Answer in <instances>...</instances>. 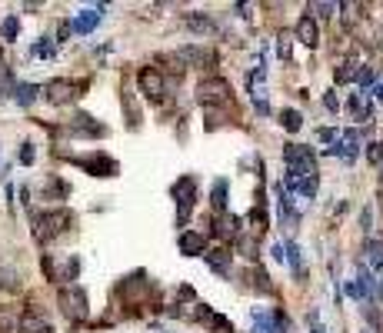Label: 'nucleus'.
I'll return each instance as SVG.
<instances>
[{
    "label": "nucleus",
    "mask_w": 383,
    "mask_h": 333,
    "mask_svg": "<svg viewBox=\"0 0 383 333\" xmlns=\"http://www.w3.org/2000/svg\"><path fill=\"white\" fill-rule=\"evenodd\" d=\"M74 227V213L70 210H47V213H37L34 217V234H37V240H54L60 234H67Z\"/></svg>",
    "instance_id": "f257e3e1"
},
{
    "label": "nucleus",
    "mask_w": 383,
    "mask_h": 333,
    "mask_svg": "<svg viewBox=\"0 0 383 333\" xmlns=\"http://www.w3.org/2000/svg\"><path fill=\"white\" fill-rule=\"evenodd\" d=\"M57 303H60V314L67 316L70 323H80V320L87 316V310H90L87 290H84V287H77V283H67V287H60Z\"/></svg>",
    "instance_id": "f03ea898"
},
{
    "label": "nucleus",
    "mask_w": 383,
    "mask_h": 333,
    "mask_svg": "<svg viewBox=\"0 0 383 333\" xmlns=\"http://www.w3.org/2000/svg\"><path fill=\"white\" fill-rule=\"evenodd\" d=\"M230 87L227 77H204L200 84H197V104H204V107H224L230 104Z\"/></svg>",
    "instance_id": "7ed1b4c3"
},
{
    "label": "nucleus",
    "mask_w": 383,
    "mask_h": 333,
    "mask_svg": "<svg viewBox=\"0 0 383 333\" xmlns=\"http://www.w3.org/2000/svg\"><path fill=\"white\" fill-rule=\"evenodd\" d=\"M284 164L290 177H317V157L304 144H287L284 147Z\"/></svg>",
    "instance_id": "20e7f679"
},
{
    "label": "nucleus",
    "mask_w": 383,
    "mask_h": 333,
    "mask_svg": "<svg viewBox=\"0 0 383 333\" xmlns=\"http://www.w3.org/2000/svg\"><path fill=\"white\" fill-rule=\"evenodd\" d=\"M170 197H173V204H177V223H187L193 204H197V177H190V173L180 177L170 187Z\"/></svg>",
    "instance_id": "39448f33"
},
{
    "label": "nucleus",
    "mask_w": 383,
    "mask_h": 333,
    "mask_svg": "<svg viewBox=\"0 0 383 333\" xmlns=\"http://www.w3.org/2000/svg\"><path fill=\"white\" fill-rule=\"evenodd\" d=\"M137 87H140V93L150 100V104H164L167 100V77L160 74L157 67H144L140 74H137Z\"/></svg>",
    "instance_id": "423d86ee"
},
{
    "label": "nucleus",
    "mask_w": 383,
    "mask_h": 333,
    "mask_svg": "<svg viewBox=\"0 0 383 333\" xmlns=\"http://www.w3.org/2000/svg\"><path fill=\"white\" fill-rule=\"evenodd\" d=\"M80 91H84V84H77V80H50L47 87H43V97L54 104V107H63V104H74L77 97H80Z\"/></svg>",
    "instance_id": "0eeeda50"
},
{
    "label": "nucleus",
    "mask_w": 383,
    "mask_h": 333,
    "mask_svg": "<svg viewBox=\"0 0 383 333\" xmlns=\"http://www.w3.org/2000/svg\"><path fill=\"white\" fill-rule=\"evenodd\" d=\"M330 153H337L344 164H353V160H357V153H360V130H357V127L344 130V137L330 147Z\"/></svg>",
    "instance_id": "6e6552de"
},
{
    "label": "nucleus",
    "mask_w": 383,
    "mask_h": 333,
    "mask_svg": "<svg viewBox=\"0 0 383 333\" xmlns=\"http://www.w3.org/2000/svg\"><path fill=\"white\" fill-rule=\"evenodd\" d=\"M120 296L127 300V303H140L144 296L150 294V280H144V274H134V277H127V280H120Z\"/></svg>",
    "instance_id": "1a4fd4ad"
},
{
    "label": "nucleus",
    "mask_w": 383,
    "mask_h": 333,
    "mask_svg": "<svg viewBox=\"0 0 383 333\" xmlns=\"http://www.w3.org/2000/svg\"><path fill=\"white\" fill-rule=\"evenodd\" d=\"M67 133L70 137H107V127L97 124L94 117H87V113H77L74 120L67 124Z\"/></svg>",
    "instance_id": "9d476101"
},
{
    "label": "nucleus",
    "mask_w": 383,
    "mask_h": 333,
    "mask_svg": "<svg viewBox=\"0 0 383 333\" xmlns=\"http://www.w3.org/2000/svg\"><path fill=\"white\" fill-rule=\"evenodd\" d=\"M77 164L84 166L87 173H94V177H114L117 173V160L107 157V153H90V157H84V160H77Z\"/></svg>",
    "instance_id": "9b49d317"
},
{
    "label": "nucleus",
    "mask_w": 383,
    "mask_h": 333,
    "mask_svg": "<svg viewBox=\"0 0 383 333\" xmlns=\"http://www.w3.org/2000/svg\"><path fill=\"white\" fill-rule=\"evenodd\" d=\"M177 60H180V64H187V67H204V64H217V54L207 50V47L190 44V47H180V50H177Z\"/></svg>",
    "instance_id": "f8f14e48"
},
{
    "label": "nucleus",
    "mask_w": 383,
    "mask_h": 333,
    "mask_svg": "<svg viewBox=\"0 0 383 333\" xmlns=\"http://www.w3.org/2000/svg\"><path fill=\"white\" fill-rule=\"evenodd\" d=\"M180 254H187V257H204V254H207V237L197 234V230H184V234H180Z\"/></svg>",
    "instance_id": "ddd939ff"
},
{
    "label": "nucleus",
    "mask_w": 383,
    "mask_h": 333,
    "mask_svg": "<svg viewBox=\"0 0 383 333\" xmlns=\"http://www.w3.org/2000/svg\"><path fill=\"white\" fill-rule=\"evenodd\" d=\"M100 20H104V7H87V10H80V14H77L70 27H74L77 34H90V30H97V23H100Z\"/></svg>",
    "instance_id": "4468645a"
},
{
    "label": "nucleus",
    "mask_w": 383,
    "mask_h": 333,
    "mask_svg": "<svg viewBox=\"0 0 383 333\" xmlns=\"http://www.w3.org/2000/svg\"><path fill=\"white\" fill-rule=\"evenodd\" d=\"M297 40H300L304 47H310V50H313V47L320 44V30H317V20L310 17V14H304V17L297 20Z\"/></svg>",
    "instance_id": "2eb2a0df"
},
{
    "label": "nucleus",
    "mask_w": 383,
    "mask_h": 333,
    "mask_svg": "<svg viewBox=\"0 0 383 333\" xmlns=\"http://www.w3.org/2000/svg\"><path fill=\"white\" fill-rule=\"evenodd\" d=\"M20 333H54V327H50V320H43L37 310H27V314L20 316Z\"/></svg>",
    "instance_id": "dca6fc26"
},
{
    "label": "nucleus",
    "mask_w": 383,
    "mask_h": 333,
    "mask_svg": "<svg viewBox=\"0 0 383 333\" xmlns=\"http://www.w3.org/2000/svg\"><path fill=\"white\" fill-rule=\"evenodd\" d=\"M237 227H240L237 217H230V213H217V217H213L210 234H213V237H220V240H227V237H237Z\"/></svg>",
    "instance_id": "f3484780"
},
{
    "label": "nucleus",
    "mask_w": 383,
    "mask_h": 333,
    "mask_svg": "<svg viewBox=\"0 0 383 333\" xmlns=\"http://www.w3.org/2000/svg\"><path fill=\"white\" fill-rule=\"evenodd\" d=\"M204 260L213 267V274H217V277H227V274H230V250H224V247L207 250V254H204Z\"/></svg>",
    "instance_id": "a211bd4d"
},
{
    "label": "nucleus",
    "mask_w": 383,
    "mask_h": 333,
    "mask_svg": "<svg viewBox=\"0 0 383 333\" xmlns=\"http://www.w3.org/2000/svg\"><path fill=\"white\" fill-rule=\"evenodd\" d=\"M353 283H357V294H360V303H364V300H373V290H377V283H373V274L366 270L364 263L357 267V280H353Z\"/></svg>",
    "instance_id": "6ab92c4d"
},
{
    "label": "nucleus",
    "mask_w": 383,
    "mask_h": 333,
    "mask_svg": "<svg viewBox=\"0 0 383 333\" xmlns=\"http://www.w3.org/2000/svg\"><path fill=\"white\" fill-rule=\"evenodd\" d=\"M187 27H190L193 34H217V23H213L210 14H187Z\"/></svg>",
    "instance_id": "aec40b11"
},
{
    "label": "nucleus",
    "mask_w": 383,
    "mask_h": 333,
    "mask_svg": "<svg viewBox=\"0 0 383 333\" xmlns=\"http://www.w3.org/2000/svg\"><path fill=\"white\" fill-rule=\"evenodd\" d=\"M247 277H250V287L257 290V294H273V283H270V277H267V270L257 263V267H250L247 270Z\"/></svg>",
    "instance_id": "412c9836"
},
{
    "label": "nucleus",
    "mask_w": 383,
    "mask_h": 333,
    "mask_svg": "<svg viewBox=\"0 0 383 333\" xmlns=\"http://www.w3.org/2000/svg\"><path fill=\"white\" fill-rule=\"evenodd\" d=\"M364 254H366V263L364 267H373V270H383V240H370L364 243Z\"/></svg>",
    "instance_id": "4be33fe9"
},
{
    "label": "nucleus",
    "mask_w": 383,
    "mask_h": 333,
    "mask_svg": "<svg viewBox=\"0 0 383 333\" xmlns=\"http://www.w3.org/2000/svg\"><path fill=\"white\" fill-rule=\"evenodd\" d=\"M284 260L290 263V270H293L297 277H304V254H300V247H297L293 240L284 243Z\"/></svg>",
    "instance_id": "5701e85b"
},
{
    "label": "nucleus",
    "mask_w": 383,
    "mask_h": 333,
    "mask_svg": "<svg viewBox=\"0 0 383 333\" xmlns=\"http://www.w3.org/2000/svg\"><path fill=\"white\" fill-rule=\"evenodd\" d=\"M10 97L17 100L20 107H30V104H34V100H37V97H40V87H37V84H17V87H14V93H10Z\"/></svg>",
    "instance_id": "b1692460"
},
{
    "label": "nucleus",
    "mask_w": 383,
    "mask_h": 333,
    "mask_svg": "<svg viewBox=\"0 0 383 333\" xmlns=\"http://www.w3.org/2000/svg\"><path fill=\"white\" fill-rule=\"evenodd\" d=\"M253 330L257 333H280V327H277L273 314H267V310H253Z\"/></svg>",
    "instance_id": "393cba45"
},
{
    "label": "nucleus",
    "mask_w": 383,
    "mask_h": 333,
    "mask_svg": "<svg viewBox=\"0 0 383 333\" xmlns=\"http://www.w3.org/2000/svg\"><path fill=\"white\" fill-rule=\"evenodd\" d=\"M227 190H230L227 180H217V184H213L210 204H213V210H217V213H227Z\"/></svg>",
    "instance_id": "a878e982"
},
{
    "label": "nucleus",
    "mask_w": 383,
    "mask_h": 333,
    "mask_svg": "<svg viewBox=\"0 0 383 333\" xmlns=\"http://www.w3.org/2000/svg\"><path fill=\"white\" fill-rule=\"evenodd\" d=\"M17 34H20V20L14 17V14H7V17H3V23H0V40H3V44H14V40H17Z\"/></svg>",
    "instance_id": "bb28decb"
},
{
    "label": "nucleus",
    "mask_w": 383,
    "mask_h": 333,
    "mask_svg": "<svg viewBox=\"0 0 383 333\" xmlns=\"http://www.w3.org/2000/svg\"><path fill=\"white\" fill-rule=\"evenodd\" d=\"M280 124H284V130H287V133H297V130L304 127V117H300V111L287 107V111L280 113Z\"/></svg>",
    "instance_id": "cd10ccee"
},
{
    "label": "nucleus",
    "mask_w": 383,
    "mask_h": 333,
    "mask_svg": "<svg viewBox=\"0 0 383 333\" xmlns=\"http://www.w3.org/2000/svg\"><path fill=\"white\" fill-rule=\"evenodd\" d=\"M34 57H43V60H50V57L57 54V40H50V37H40L37 44H34V50H30Z\"/></svg>",
    "instance_id": "c85d7f7f"
},
{
    "label": "nucleus",
    "mask_w": 383,
    "mask_h": 333,
    "mask_svg": "<svg viewBox=\"0 0 383 333\" xmlns=\"http://www.w3.org/2000/svg\"><path fill=\"white\" fill-rule=\"evenodd\" d=\"M124 111H127V124H130V130H137L140 127V111H137V104H134V93L130 91H124Z\"/></svg>",
    "instance_id": "c756f323"
},
{
    "label": "nucleus",
    "mask_w": 383,
    "mask_h": 333,
    "mask_svg": "<svg viewBox=\"0 0 383 333\" xmlns=\"http://www.w3.org/2000/svg\"><path fill=\"white\" fill-rule=\"evenodd\" d=\"M237 250H240V254H244V257H257V237H253V234H240V237H237Z\"/></svg>",
    "instance_id": "7c9ffc66"
},
{
    "label": "nucleus",
    "mask_w": 383,
    "mask_h": 333,
    "mask_svg": "<svg viewBox=\"0 0 383 333\" xmlns=\"http://www.w3.org/2000/svg\"><path fill=\"white\" fill-rule=\"evenodd\" d=\"M346 111L353 113V120H370V107H366L364 100H360V93H357V97H350Z\"/></svg>",
    "instance_id": "2f4dec72"
},
{
    "label": "nucleus",
    "mask_w": 383,
    "mask_h": 333,
    "mask_svg": "<svg viewBox=\"0 0 383 333\" xmlns=\"http://www.w3.org/2000/svg\"><path fill=\"white\" fill-rule=\"evenodd\" d=\"M17 327V314H14V307H0V333H10Z\"/></svg>",
    "instance_id": "473e14b6"
},
{
    "label": "nucleus",
    "mask_w": 383,
    "mask_h": 333,
    "mask_svg": "<svg viewBox=\"0 0 383 333\" xmlns=\"http://www.w3.org/2000/svg\"><path fill=\"white\" fill-rule=\"evenodd\" d=\"M207 323H210V330H213V333H233V323H230L227 316L213 314V310H210V316H207Z\"/></svg>",
    "instance_id": "72a5a7b5"
},
{
    "label": "nucleus",
    "mask_w": 383,
    "mask_h": 333,
    "mask_svg": "<svg viewBox=\"0 0 383 333\" xmlns=\"http://www.w3.org/2000/svg\"><path fill=\"white\" fill-rule=\"evenodd\" d=\"M357 74H360V67L353 60H346L344 67L337 70V84H350V80H357Z\"/></svg>",
    "instance_id": "f704fd0d"
},
{
    "label": "nucleus",
    "mask_w": 383,
    "mask_h": 333,
    "mask_svg": "<svg viewBox=\"0 0 383 333\" xmlns=\"http://www.w3.org/2000/svg\"><path fill=\"white\" fill-rule=\"evenodd\" d=\"M0 287H3V290H17V287H20L17 274H14V270H3V267H0Z\"/></svg>",
    "instance_id": "c9c22d12"
},
{
    "label": "nucleus",
    "mask_w": 383,
    "mask_h": 333,
    "mask_svg": "<svg viewBox=\"0 0 383 333\" xmlns=\"http://www.w3.org/2000/svg\"><path fill=\"white\" fill-rule=\"evenodd\" d=\"M306 327H310V333H326L324 320H320V310H310V314H306Z\"/></svg>",
    "instance_id": "e433bc0d"
},
{
    "label": "nucleus",
    "mask_w": 383,
    "mask_h": 333,
    "mask_svg": "<svg viewBox=\"0 0 383 333\" xmlns=\"http://www.w3.org/2000/svg\"><path fill=\"white\" fill-rule=\"evenodd\" d=\"M366 160H370V164H383V140H373V144L366 147Z\"/></svg>",
    "instance_id": "4c0bfd02"
},
{
    "label": "nucleus",
    "mask_w": 383,
    "mask_h": 333,
    "mask_svg": "<svg viewBox=\"0 0 383 333\" xmlns=\"http://www.w3.org/2000/svg\"><path fill=\"white\" fill-rule=\"evenodd\" d=\"M310 10H313L317 17H330V14L337 10V3H310V7H306V14H310Z\"/></svg>",
    "instance_id": "58836bf2"
},
{
    "label": "nucleus",
    "mask_w": 383,
    "mask_h": 333,
    "mask_svg": "<svg viewBox=\"0 0 383 333\" xmlns=\"http://www.w3.org/2000/svg\"><path fill=\"white\" fill-rule=\"evenodd\" d=\"M34 157H37V153H34V144H23V147H20V164L23 166L34 164Z\"/></svg>",
    "instance_id": "ea45409f"
},
{
    "label": "nucleus",
    "mask_w": 383,
    "mask_h": 333,
    "mask_svg": "<svg viewBox=\"0 0 383 333\" xmlns=\"http://www.w3.org/2000/svg\"><path fill=\"white\" fill-rule=\"evenodd\" d=\"M277 54H280V60H290V37L287 34H280V40H277Z\"/></svg>",
    "instance_id": "a19ab883"
},
{
    "label": "nucleus",
    "mask_w": 383,
    "mask_h": 333,
    "mask_svg": "<svg viewBox=\"0 0 383 333\" xmlns=\"http://www.w3.org/2000/svg\"><path fill=\"white\" fill-rule=\"evenodd\" d=\"M357 84H360V91H364V87H370V84H373V70H370V67H360V74H357Z\"/></svg>",
    "instance_id": "79ce46f5"
},
{
    "label": "nucleus",
    "mask_w": 383,
    "mask_h": 333,
    "mask_svg": "<svg viewBox=\"0 0 383 333\" xmlns=\"http://www.w3.org/2000/svg\"><path fill=\"white\" fill-rule=\"evenodd\" d=\"M324 107H326L330 113H337V111H340V100H337V93H333V91L324 93Z\"/></svg>",
    "instance_id": "37998d69"
},
{
    "label": "nucleus",
    "mask_w": 383,
    "mask_h": 333,
    "mask_svg": "<svg viewBox=\"0 0 383 333\" xmlns=\"http://www.w3.org/2000/svg\"><path fill=\"white\" fill-rule=\"evenodd\" d=\"M320 140H324V144H337L340 137H337V130H333V127H324V130H320Z\"/></svg>",
    "instance_id": "c03bdc74"
},
{
    "label": "nucleus",
    "mask_w": 383,
    "mask_h": 333,
    "mask_svg": "<svg viewBox=\"0 0 383 333\" xmlns=\"http://www.w3.org/2000/svg\"><path fill=\"white\" fill-rule=\"evenodd\" d=\"M270 254H273L277 263H284V243H273V250H270Z\"/></svg>",
    "instance_id": "a18cd8bd"
},
{
    "label": "nucleus",
    "mask_w": 383,
    "mask_h": 333,
    "mask_svg": "<svg viewBox=\"0 0 383 333\" xmlns=\"http://www.w3.org/2000/svg\"><path fill=\"white\" fill-rule=\"evenodd\" d=\"M360 223H364V234H370V210H364V217H360Z\"/></svg>",
    "instance_id": "49530a36"
},
{
    "label": "nucleus",
    "mask_w": 383,
    "mask_h": 333,
    "mask_svg": "<svg viewBox=\"0 0 383 333\" xmlns=\"http://www.w3.org/2000/svg\"><path fill=\"white\" fill-rule=\"evenodd\" d=\"M380 193H383V166H380Z\"/></svg>",
    "instance_id": "de8ad7c7"
},
{
    "label": "nucleus",
    "mask_w": 383,
    "mask_h": 333,
    "mask_svg": "<svg viewBox=\"0 0 383 333\" xmlns=\"http://www.w3.org/2000/svg\"><path fill=\"white\" fill-rule=\"evenodd\" d=\"M380 296H383V277H380Z\"/></svg>",
    "instance_id": "09e8293b"
},
{
    "label": "nucleus",
    "mask_w": 383,
    "mask_h": 333,
    "mask_svg": "<svg viewBox=\"0 0 383 333\" xmlns=\"http://www.w3.org/2000/svg\"><path fill=\"white\" fill-rule=\"evenodd\" d=\"M364 333H366V330H364Z\"/></svg>",
    "instance_id": "8fccbe9b"
}]
</instances>
